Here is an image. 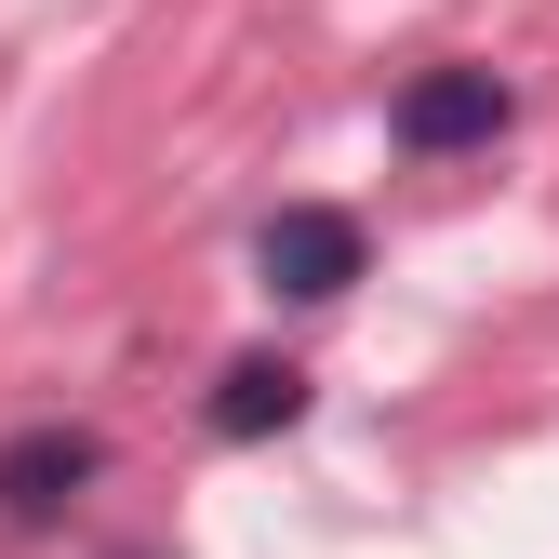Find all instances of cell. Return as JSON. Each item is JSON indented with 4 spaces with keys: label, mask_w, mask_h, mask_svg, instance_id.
Listing matches in <instances>:
<instances>
[{
    "label": "cell",
    "mask_w": 559,
    "mask_h": 559,
    "mask_svg": "<svg viewBox=\"0 0 559 559\" xmlns=\"http://www.w3.org/2000/svg\"><path fill=\"white\" fill-rule=\"evenodd\" d=\"M94 479H107V440L67 427V413H40V427L0 440V520H14V533H53L67 507L94 493Z\"/></svg>",
    "instance_id": "obj_2"
},
{
    "label": "cell",
    "mask_w": 559,
    "mask_h": 559,
    "mask_svg": "<svg viewBox=\"0 0 559 559\" xmlns=\"http://www.w3.org/2000/svg\"><path fill=\"white\" fill-rule=\"evenodd\" d=\"M507 107H520V94L493 81V67H413L400 107H386V133H400L413 160H453V147H493Z\"/></svg>",
    "instance_id": "obj_3"
},
{
    "label": "cell",
    "mask_w": 559,
    "mask_h": 559,
    "mask_svg": "<svg viewBox=\"0 0 559 559\" xmlns=\"http://www.w3.org/2000/svg\"><path fill=\"white\" fill-rule=\"evenodd\" d=\"M360 266H373V240H360V214H333V200H280L253 227V280L280 307H333Z\"/></svg>",
    "instance_id": "obj_1"
},
{
    "label": "cell",
    "mask_w": 559,
    "mask_h": 559,
    "mask_svg": "<svg viewBox=\"0 0 559 559\" xmlns=\"http://www.w3.org/2000/svg\"><path fill=\"white\" fill-rule=\"evenodd\" d=\"M214 440H280V427H307V360H280V346H253V360L214 373Z\"/></svg>",
    "instance_id": "obj_4"
}]
</instances>
